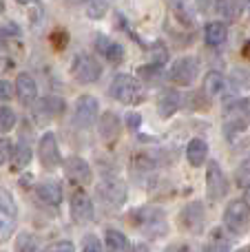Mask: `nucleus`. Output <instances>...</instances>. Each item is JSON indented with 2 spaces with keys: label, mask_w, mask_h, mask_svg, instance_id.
<instances>
[{
  "label": "nucleus",
  "mask_w": 250,
  "mask_h": 252,
  "mask_svg": "<svg viewBox=\"0 0 250 252\" xmlns=\"http://www.w3.org/2000/svg\"><path fill=\"white\" fill-rule=\"evenodd\" d=\"M133 252H149V246H146V244H137Z\"/></svg>",
  "instance_id": "39"
},
{
  "label": "nucleus",
  "mask_w": 250,
  "mask_h": 252,
  "mask_svg": "<svg viewBox=\"0 0 250 252\" xmlns=\"http://www.w3.org/2000/svg\"><path fill=\"white\" fill-rule=\"evenodd\" d=\"M2 11H4V0H0V16H2Z\"/></svg>",
  "instance_id": "41"
},
{
  "label": "nucleus",
  "mask_w": 250,
  "mask_h": 252,
  "mask_svg": "<svg viewBox=\"0 0 250 252\" xmlns=\"http://www.w3.org/2000/svg\"><path fill=\"white\" fill-rule=\"evenodd\" d=\"M197 4H199V9H202V11H208V9H215L217 7V0H197Z\"/></svg>",
  "instance_id": "36"
},
{
  "label": "nucleus",
  "mask_w": 250,
  "mask_h": 252,
  "mask_svg": "<svg viewBox=\"0 0 250 252\" xmlns=\"http://www.w3.org/2000/svg\"><path fill=\"white\" fill-rule=\"evenodd\" d=\"M197 75H199V62L193 56L177 58L171 66V80L175 84H182V87H190L197 80Z\"/></svg>",
  "instance_id": "5"
},
{
  "label": "nucleus",
  "mask_w": 250,
  "mask_h": 252,
  "mask_svg": "<svg viewBox=\"0 0 250 252\" xmlns=\"http://www.w3.org/2000/svg\"><path fill=\"white\" fill-rule=\"evenodd\" d=\"M242 56L246 58V60H250V40H246V42H244V47H242Z\"/></svg>",
  "instance_id": "37"
},
{
  "label": "nucleus",
  "mask_w": 250,
  "mask_h": 252,
  "mask_svg": "<svg viewBox=\"0 0 250 252\" xmlns=\"http://www.w3.org/2000/svg\"><path fill=\"white\" fill-rule=\"evenodd\" d=\"M35 195H38V199L44 201V204L58 206L62 201V186L58 182H42L35 188Z\"/></svg>",
  "instance_id": "19"
},
{
  "label": "nucleus",
  "mask_w": 250,
  "mask_h": 252,
  "mask_svg": "<svg viewBox=\"0 0 250 252\" xmlns=\"http://www.w3.org/2000/svg\"><path fill=\"white\" fill-rule=\"evenodd\" d=\"M102 246H104V244H102L95 235H87L82 239V252H104Z\"/></svg>",
  "instance_id": "27"
},
{
  "label": "nucleus",
  "mask_w": 250,
  "mask_h": 252,
  "mask_svg": "<svg viewBox=\"0 0 250 252\" xmlns=\"http://www.w3.org/2000/svg\"><path fill=\"white\" fill-rule=\"evenodd\" d=\"M239 252H250V246H248V248H244V250H239Z\"/></svg>",
  "instance_id": "42"
},
{
  "label": "nucleus",
  "mask_w": 250,
  "mask_h": 252,
  "mask_svg": "<svg viewBox=\"0 0 250 252\" xmlns=\"http://www.w3.org/2000/svg\"><path fill=\"white\" fill-rule=\"evenodd\" d=\"M97 113H100V104L93 95H80L78 104H75V115H73V124L78 128H89L95 124Z\"/></svg>",
  "instance_id": "7"
},
{
  "label": "nucleus",
  "mask_w": 250,
  "mask_h": 252,
  "mask_svg": "<svg viewBox=\"0 0 250 252\" xmlns=\"http://www.w3.org/2000/svg\"><path fill=\"white\" fill-rule=\"evenodd\" d=\"M104 246H106V252H128V239L120 230H113V228L106 230Z\"/></svg>",
  "instance_id": "21"
},
{
  "label": "nucleus",
  "mask_w": 250,
  "mask_h": 252,
  "mask_svg": "<svg viewBox=\"0 0 250 252\" xmlns=\"http://www.w3.org/2000/svg\"><path fill=\"white\" fill-rule=\"evenodd\" d=\"M164 252H193V248H190L188 244H171L168 248H164Z\"/></svg>",
  "instance_id": "34"
},
{
  "label": "nucleus",
  "mask_w": 250,
  "mask_h": 252,
  "mask_svg": "<svg viewBox=\"0 0 250 252\" xmlns=\"http://www.w3.org/2000/svg\"><path fill=\"white\" fill-rule=\"evenodd\" d=\"M206 192L211 201H221L228 195V179L221 173L217 161H208V170H206Z\"/></svg>",
  "instance_id": "6"
},
{
  "label": "nucleus",
  "mask_w": 250,
  "mask_h": 252,
  "mask_svg": "<svg viewBox=\"0 0 250 252\" xmlns=\"http://www.w3.org/2000/svg\"><path fill=\"white\" fill-rule=\"evenodd\" d=\"M16 213L18 210H16V201H13L11 192L0 186V235H7L11 230Z\"/></svg>",
  "instance_id": "13"
},
{
  "label": "nucleus",
  "mask_w": 250,
  "mask_h": 252,
  "mask_svg": "<svg viewBox=\"0 0 250 252\" xmlns=\"http://www.w3.org/2000/svg\"><path fill=\"white\" fill-rule=\"evenodd\" d=\"M173 2V11H175V16L180 18L184 25L193 27L195 25V13H193V7H190L188 0H171Z\"/></svg>",
  "instance_id": "24"
},
{
  "label": "nucleus",
  "mask_w": 250,
  "mask_h": 252,
  "mask_svg": "<svg viewBox=\"0 0 250 252\" xmlns=\"http://www.w3.org/2000/svg\"><path fill=\"white\" fill-rule=\"evenodd\" d=\"M204 217H206V210H204V204L202 201H193L188 204L180 215V223L184 230H190L195 235L202 232V226H204Z\"/></svg>",
  "instance_id": "9"
},
{
  "label": "nucleus",
  "mask_w": 250,
  "mask_h": 252,
  "mask_svg": "<svg viewBox=\"0 0 250 252\" xmlns=\"http://www.w3.org/2000/svg\"><path fill=\"white\" fill-rule=\"evenodd\" d=\"M128 128L131 130H137L140 128V124H142V118H140V113H128Z\"/></svg>",
  "instance_id": "35"
},
{
  "label": "nucleus",
  "mask_w": 250,
  "mask_h": 252,
  "mask_svg": "<svg viewBox=\"0 0 250 252\" xmlns=\"http://www.w3.org/2000/svg\"><path fill=\"white\" fill-rule=\"evenodd\" d=\"M237 175H239V182H250V155L246 157V159L239 164V168H237Z\"/></svg>",
  "instance_id": "31"
},
{
  "label": "nucleus",
  "mask_w": 250,
  "mask_h": 252,
  "mask_svg": "<svg viewBox=\"0 0 250 252\" xmlns=\"http://www.w3.org/2000/svg\"><path fill=\"white\" fill-rule=\"evenodd\" d=\"M226 38H228V27L224 22L215 20L204 27V40H206L208 47H221L226 42Z\"/></svg>",
  "instance_id": "16"
},
{
  "label": "nucleus",
  "mask_w": 250,
  "mask_h": 252,
  "mask_svg": "<svg viewBox=\"0 0 250 252\" xmlns=\"http://www.w3.org/2000/svg\"><path fill=\"white\" fill-rule=\"evenodd\" d=\"M224 89H226V78L219 71H211V73L206 75V80H204V91L215 97V95H221Z\"/></svg>",
  "instance_id": "22"
},
{
  "label": "nucleus",
  "mask_w": 250,
  "mask_h": 252,
  "mask_svg": "<svg viewBox=\"0 0 250 252\" xmlns=\"http://www.w3.org/2000/svg\"><path fill=\"white\" fill-rule=\"evenodd\" d=\"M64 173H66V177H69L71 182L80 184V186H84V184L91 182V166H89L87 161H84L82 157H78V155L66 157Z\"/></svg>",
  "instance_id": "12"
},
{
  "label": "nucleus",
  "mask_w": 250,
  "mask_h": 252,
  "mask_svg": "<svg viewBox=\"0 0 250 252\" xmlns=\"http://www.w3.org/2000/svg\"><path fill=\"white\" fill-rule=\"evenodd\" d=\"M11 97V84L0 80V102H7Z\"/></svg>",
  "instance_id": "33"
},
{
  "label": "nucleus",
  "mask_w": 250,
  "mask_h": 252,
  "mask_svg": "<svg viewBox=\"0 0 250 252\" xmlns=\"http://www.w3.org/2000/svg\"><path fill=\"white\" fill-rule=\"evenodd\" d=\"M87 13L91 18H102L106 13V4L102 2V0H91V2H89V7H87Z\"/></svg>",
  "instance_id": "29"
},
{
  "label": "nucleus",
  "mask_w": 250,
  "mask_h": 252,
  "mask_svg": "<svg viewBox=\"0 0 250 252\" xmlns=\"http://www.w3.org/2000/svg\"><path fill=\"white\" fill-rule=\"evenodd\" d=\"M244 201H246V206L250 208V186L244 188Z\"/></svg>",
  "instance_id": "38"
},
{
  "label": "nucleus",
  "mask_w": 250,
  "mask_h": 252,
  "mask_svg": "<svg viewBox=\"0 0 250 252\" xmlns=\"http://www.w3.org/2000/svg\"><path fill=\"white\" fill-rule=\"evenodd\" d=\"M16 95L22 104H33L38 97V84L29 73H20L16 78Z\"/></svg>",
  "instance_id": "14"
},
{
  "label": "nucleus",
  "mask_w": 250,
  "mask_h": 252,
  "mask_svg": "<svg viewBox=\"0 0 250 252\" xmlns=\"http://www.w3.org/2000/svg\"><path fill=\"white\" fill-rule=\"evenodd\" d=\"M180 102H182V97H180V93H177L175 89H164V91L159 93V97H157L159 115H162V118H171V115L180 109Z\"/></svg>",
  "instance_id": "15"
},
{
  "label": "nucleus",
  "mask_w": 250,
  "mask_h": 252,
  "mask_svg": "<svg viewBox=\"0 0 250 252\" xmlns=\"http://www.w3.org/2000/svg\"><path fill=\"white\" fill-rule=\"evenodd\" d=\"M95 49H97V51H100L109 62H113V64L122 62V58H124V49L120 47L118 42H113V40L104 38V35H97V38H95Z\"/></svg>",
  "instance_id": "17"
},
{
  "label": "nucleus",
  "mask_w": 250,
  "mask_h": 252,
  "mask_svg": "<svg viewBox=\"0 0 250 252\" xmlns=\"http://www.w3.org/2000/svg\"><path fill=\"white\" fill-rule=\"evenodd\" d=\"M38 157H40V164L44 168H56L60 164V151H58V139L53 133H44L42 139H40V146H38Z\"/></svg>",
  "instance_id": "10"
},
{
  "label": "nucleus",
  "mask_w": 250,
  "mask_h": 252,
  "mask_svg": "<svg viewBox=\"0 0 250 252\" xmlns=\"http://www.w3.org/2000/svg\"><path fill=\"white\" fill-rule=\"evenodd\" d=\"M42 111H49L51 115H60L64 111V100H58V97H47L42 100V106H40V113Z\"/></svg>",
  "instance_id": "26"
},
{
  "label": "nucleus",
  "mask_w": 250,
  "mask_h": 252,
  "mask_svg": "<svg viewBox=\"0 0 250 252\" xmlns=\"http://www.w3.org/2000/svg\"><path fill=\"white\" fill-rule=\"evenodd\" d=\"M44 252H75V246L71 241H56V244L47 246Z\"/></svg>",
  "instance_id": "30"
},
{
  "label": "nucleus",
  "mask_w": 250,
  "mask_h": 252,
  "mask_svg": "<svg viewBox=\"0 0 250 252\" xmlns=\"http://www.w3.org/2000/svg\"><path fill=\"white\" fill-rule=\"evenodd\" d=\"M224 223L233 235L242 237L248 232L250 228V208L246 206L244 199H235L226 206V213H224Z\"/></svg>",
  "instance_id": "2"
},
{
  "label": "nucleus",
  "mask_w": 250,
  "mask_h": 252,
  "mask_svg": "<svg viewBox=\"0 0 250 252\" xmlns=\"http://www.w3.org/2000/svg\"><path fill=\"white\" fill-rule=\"evenodd\" d=\"M206 157H208V144L204 139H190L188 146H186V159H188V164L199 168V166L206 164Z\"/></svg>",
  "instance_id": "18"
},
{
  "label": "nucleus",
  "mask_w": 250,
  "mask_h": 252,
  "mask_svg": "<svg viewBox=\"0 0 250 252\" xmlns=\"http://www.w3.org/2000/svg\"><path fill=\"white\" fill-rule=\"evenodd\" d=\"M109 93L118 102H122V104H137V102L142 100V95H144V93H142V84L128 73L115 75L113 82H111Z\"/></svg>",
  "instance_id": "1"
},
{
  "label": "nucleus",
  "mask_w": 250,
  "mask_h": 252,
  "mask_svg": "<svg viewBox=\"0 0 250 252\" xmlns=\"http://www.w3.org/2000/svg\"><path fill=\"white\" fill-rule=\"evenodd\" d=\"M13 164H11V168L16 170V173H20L22 168H27L29 166V161H31V146L22 139L20 144H18V148H16V153H13Z\"/></svg>",
  "instance_id": "23"
},
{
  "label": "nucleus",
  "mask_w": 250,
  "mask_h": 252,
  "mask_svg": "<svg viewBox=\"0 0 250 252\" xmlns=\"http://www.w3.org/2000/svg\"><path fill=\"white\" fill-rule=\"evenodd\" d=\"M20 4H31V2H35V0H18Z\"/></svg>",
  "instance_id": "40"
},
{
  "label": "nucleus",
  "mask_w": 250,
  "mask_h": 252,
  "mask_svg": "<svg viewBox=\"0 0 250 252\" xmlns=\"http://www.w3.org/2000/svg\"><path fill=\"white\" fill-rule=\"evenodd\" d=\"M100 135L104 139H115L120 135V118L111 111H106L100 120Z\"/></svg>",
  "instance_id": "20"
},
{
  "label": "nucleus",
  "mask_w": 250,
  "mask_h": 252,
  "mask_svg": "<svg viewBox=\"0 0 250 252\" xmlns=\"http://www.w3.org/2000/svg\"><path fill=\"white\" fill-rule=\"evenodd\" d=\"M71 73L78 82L82 84H91L95 80H100L102 75V64L89 53H80V56L73 58V66H71Z\"/></svg>",
  "instance_id": "4"
},
{
  "label": "nucleus",
  "mask_w": 250,
  "mask_h": 252,
  "mask_svg": "<svg viewBox=\"0 0 250 252\" xmlns=\"http://www.w3.org/2000/svg\"><path fill=\"white\" fill-rule=\"evenodd\" d=\"M11 155H13L11 139H9V137L0 139V166H4V164H7V161L11 159Z\"/></svg>",
  "instance_id": "28"
},
{
  "label": "nucleus",
  "mask_w": 250,
  "mask_h": 252,
  "mask_svg": "<svg viewBox=\"0 0 250 252\" xmlns=\"http://www.w3.org/2000/svg\"><path fill=\"white\" fill-rule=\"evenodd\" d=\"M16 126V113L9 106H0V133H9Z\"/></svg>",
  "instance_id": "25"
},
{
  "label": "nucleus",
  "mask_w": 250,
  "mask_h": 252,
  "mask_svg": "<svg viewBox=\"0 0 250 252\" xmlns=\"http://www.w3.org/2000/svg\"><path fill=\"white\" fill-rule=\"evenodd\" d=\"M71 217L75 223H89L93 219V204L84 190H75L71 197Z\"/></svg>",
  "instance_id": "11"
},
{
  "label": "nucleus",
  "mask_w": 250,
  "mask_h": 252,
  "mask_svg": "<svg viewBox=\"0 0 250 252\" xmlns=\"http://www.w3.org/2000/svg\"><path fill=\"white\" fill-rule=\"evenodd\" d=\"M135 219L142 232H146L149 237H164L168 232L166 215L157 208H140L135 213Z\"/></svg>",
  "instance_id": "3"
},
{
  "label": "nucleus",
  "mask_w": 250,
  "mask_h": 252,
  "mask_svg": "<svg viewBox=\"0 0 250 252\" xmlns=\"http://www.w3.org/2000/svg\"><path fill=\"white\" fill-rule=\"evenodd\" d=\"M204 252H230V244H226V241H213V244L204 246Z\"/></svg>",
  "instance_id": "32"
},
{
  "label": "nucleus",
  "mask_w": 250,
  "mask_h": 252,
  "mask_svg": "<svg viewBox=\"0 0 250 252\" xmlns=\"http://www.w3.org/2000/svg\"><path fill=\"white\" fill-rule=\"evenodd\" d=\"M97 192H100V197L106 201V204L111 206H122L124 201H126V184L122 182V179L118 177H106L100 182V186H97Z\"/></svg>",
  "instance_id": "8"
}]
</instances>
